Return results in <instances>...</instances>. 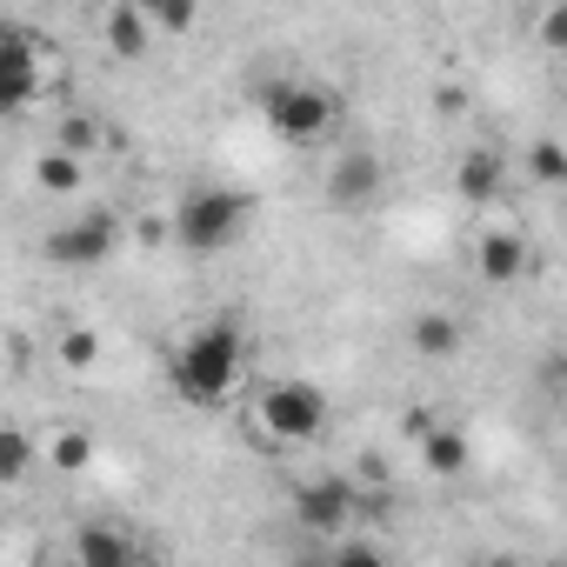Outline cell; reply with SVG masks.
<instances>
[{
  "mask_svg": "<svg viewBox=\"0 0 567 567\" xmlns=\"http://www.w3.org/2000/svg\"><path fill=\"white\" fill-rule=\"evenodd\" d=\"M54 361H61V374H94L101 368V334L94 328H68L61 348H54Z\"/></svg>",
  "mask_w": 567,
  "mask_h": 567,
  "instance_id": "18",
  "label": "cell"
},
{
  "mask_svg": "<svg viewBox=\"0 0 567 567\" xmlns=\"http://www.w3.org/2000/svg\"><path fill=\"white\" fill-rule=\"evenodd\" d=\"M341 560H348V567H354V560H388V554H381V547H374V540H348V547H341Z\"/></svg>",
  "mask_w": 567,
  "mask_h": 567,
  "instance_id": "25",
  "label": "cell"
},
{
  "mask_svg": "<svg viewBox=\"0 0 567 567\" xmlns=\"http://www.w3.org/2000/svg\"><path fill=\"white\" fill-rule=\"evenodd\" d=\"M527 181H534V187H560V181H567V147H560L554 134H540V141L527 147Z\"/></svg>",
  "mask_w": 567,
  "mask_h": 567,
  "instance_id": "20",
  "label": "cell"
},
{
  "mask_svg": "<svg viewBox=\"0 0 567 567\" xmlns=\"http://www.w3.org/2000/svg\"><path fill=\"white\" fill-rule=\"evenodd\" d=\"M474 267H481L487 288H514V280L527 274V240H520V227H487V234L474 240Z\"/></svg>",
  "mask_w": 567,
  "mask_h": 567,
  "instance_id": "9",
  "label": "cell"
},
{
  "mask_svg": "<svg viewBox=\"0 0 567 567\" xmlns=\"http://www.w3.org/2000/svg\"><path fill=\"white\" fill-rule=\"evenodd\" d=\"M34 461H41V441L14 421H0V487H21L34 474Z\"/></svg>",
  "mask_w": 567,
  "mask_h": 567,
  "instance_id": "14",
  "label": "cell"
},
{
  "mask_svg": "<svg viewBox=\"0 0 567 567\" xmlns=\"http://www.w3.org/2000/svg\"><path fill=\"white\" fill-rule=\"evenodd\" d=\"M381 181H388V167H381L374 147H341L334 167H328V207L334 214H354V207H368L381 194Z\"/></svg>",
  "mask_w": 567,
  "mask_h": 567,
  "instance_id": "7",
  "label": "cell"
},
{
  "mask_svg": "<svg viewBox=\"0 0 567 567\" xmlns=\"http://www.w3.org/2000/svg\"><path fill=\"white\" fill-rule=\"evenodd\" d=\"M101 34H107V54L114 61H147V48H154V21L141 8H127V0H114V8H107Z\"/></svg>",
  "mask_w": 567,
  "mask_h": 567,
  "instance_id": "10",
  "label": "cell"
},
{
  "mask_svg": "<svg viewBox=\"0 0 567 567\" xmlns=\"http://www.w3.org/2000/svg\"><path fill=\"white\" fill-rule=\"evenodd\" d=\"M147 21H154V34H187L200 21V0H154Z\"/></svg>",
  "mask_w": 567,
  "mask_h": 567,
  "instance_id": "21",
  "label": "cell"
},
{
  "mask_svg": "<svg viewBox=\"0 0 567 567\" xmlns=\"http://www.w3.org/2000/svg\"><path fill=\"white\" fill-rule=\"evenodd\" d=\"M41 461H48L54 474H81V467L94 461V434H87V427H54V434L41 441Z\"/></svg>",
  "mask_w": 567,
  "mask_h": 567,
  "instance_id": "16",
  "label": "cell"
},
{
  "mask_svg": "<svg viewBox=\"0 0 567 567\" xmlns=\"http://www.w3.org/2000/svg\"><path fill=\"white\" fill-rule=\"evenodd\" d=\"M260 121L274 141H288V147H315L334 134L341 121V101L321 87V81H267L260 87Z\"/></svg>",
  "mask_w": 567,
  "mask_h": 567,
  "instance_id": "3",
  "label": "cell"
},
{
  "mask_svg": "<svg viewBox=\"0 0 567 567\" xmlns=\"http://www.w3.org/2000/svg\"><path fill=\"white\" fill-rule=\"evenodd\" d=\"M61 81H68V61H61V48H54L48 34L0 21V114L34 107V101L54 94Z\"/></svg>",
  "mask_w": 567,
  "mask_h": 567,
  "instance_id": "2",
  "label": "cell"
},
{
  "mask_svg": "<svg viewBox=\"0 0 567 567\" xmlns=\"http://www.w3.org/2000/svg\"><path fill=\"white\" fill-rule=\"evenodd\" d=\"M101 141H107V127H101L94 114H68V121L54 127V147H61V154H74V161H87Z\"/></svg>",
  "mask_w": 567,
  "mask_h": 567,
  "instance_id": "19",
  "label": "cell"
},
{
  "mask_svg": "<svg viewBox=\"0 0 567 567\" xmlns=\"http://www.w3.org/2000/svg\"><path fill=\"white\" fill-rule=\"evenodd\" d=\"M534 41H540L547 54H560V48H567V8H560V0H554V8L534 21Z\"/></svg>",
  "mask_w": 567,
  "mask_h": 567,
  "instance_id": "22",
  "label": "cell"
},
{
  "mask_svg": "<svg viewBox=\"0 0 567 567\" xmlns=\"http://www.w3.org/2000/svg\"><path fill=\"white\" fill-rule=\"evenodd\" d=\"M295 514H301V527L334 534V527H348V520L361 514V487H354V481H341V474L301 481V487H295Z\"/></svg>",
  "mask_w": 567,
  "mask_h": 567,
  "instance_id": "8",
  "label": "cell"
},
{
  "mask_svg": "<svg viewBox=\"0 0 567 567\" xmlns=\"http://www.w3.org/2000/svg\"><path fill=\"white\" fill-rule=\"evenodd\" d=\"M247 368V334L234 321H207L174 348V394L194 408H220Z\"/></svg>",
  "mask_w": 567,
  "mask_h": 567,
  "instance_id": "1",
  "label": "cell"
},
{
  "mask_svg": "<svg viewBox=\"0 0 567 567\" xmlns=\"http://www.w3.org/2000/svg\"><path fill=\"white\" fill-rule=\"evenodd\" d=\"M408 341H414V354H421V361H454V354H461V341H467V328H461L454 315H421Z\"/></svg>",
  "mask_w": 567,
  "mask_h": 567,
  "instance_id": "13",
  "label": "cell"
},
{
  "mask_svg": "<svg viewBox=\"0 0 567 567\" xmlns=\"http://www.w3.org/2000/svg\"><path fill=\"white\" fill-rule=\"evenodd\" d=\"M254 421H260V434H267L274 447H315V441L328 434V394H321L315 381H301V374L267 381V388L254 394Z\"/></svg>",
  "mask_w": 567,
  "mask_h": 567,
  "instance_id": "4",
  "label": "cell"
},
{
  "mask_svg": "<svg viewBox=\"0 0 567 567\" xmlns=\"http://www.w3.org/2000/svg\"><path fill=\"white\" fill-rule=\"evenodd\" d=\"M247 214H254V200L247 194H227V187H200V194H187L181 207H174V240L187 247V254H220L240 227H247Z\"/></svg>",
  "mask_w": 567,
  "mask_h": 567,
  "instance_id": "5",
  "label": "cell"
},
{
  "mask_svg": "<svg viewBox=\"0 0 567 567\" xmlns=\"http://www.w3.org/2000/svg\"><path fill=\"white\" fill-rule=\"evenodd\" d=\"M414 447H421V467H427L434 481H454V474H461V467L474 461L467 434H461V427H441V421H434V427H427V434H421Z\"/></svg>",
  "mask_w": 567,
  "mask_h": 567,
  "instance_id": "11",
  "label": "cell"
},
{
  "mask_svg": "<svg viewBox=\"0 0 567 567\" xmlns=\"http://www.w3.org/2000/svg\"><path fill=\"white\" fill-rule=\"evenodd\" d=\"M74 560H87V567H127L134 560V540L114 534V527H81L74 534Z\"/></svg>",
  "mask_w": 567,
  "mask_h": 567,
  "instance_id": "17",
  "label": "cell"
},
{
  "mask_svg": "<svg viewBox=\"0 0 567 567\" xmlns=\"http://www.w3.org/2000/svg\"><path fill=\"white\" fill-rule=\"evenodd\" d=\"M34 187H41V194H81V187H87V161L48 147V154H34Z\"/></svg>",
  "mask_w": 567,
  "mask_h": 567,
  "instance_id": "15",
  "label": "cell"
},
{
  "mask_svg": "<svg viewBox=\"0 0 567 567\" xmlns=\"http://www.w3.org/2000/svg\"><path fill=\"white\" fill-rule=\"evenodd\" d=\"M167 234H174V227H167L161 214H147V220H134V240H141V247H161Z\"/></svg>",
  "mask_w": 567,
  "mask_h": 567,
  "instance_id": "23",
  "label": "cell"
},
{
  "mask_svg": "<svg viewBox=\"0 0 567 567\" xmlns=\"http://www.w3.org/2000/svg\"><path fill=\"white\" fill-rule=\"evenodd\" d=\"M427 427H434V414H427V408H408V414H401V434H408V441H421Z\"/></svg>",
  "mask_w": 567,
  "mask_h": 567,
  "instance_id": "24",
  "label": "cell"
},
{
  "mask_svg": "<svg viewBox=\"0 0 567 567\" xmlns=\"http://www.w3.org/2000/svg\"><path fill=\"white\" fill-rule=\"evenodd\" d=\"M114 247H121V220L101 214V207L48 234V260L54 267H101V260H114Z\"/></svg>",
  "mask_w": 567,
  "mask_h": 567,
  "instance_id": "6",
  "label": "cell"
},
{
  "mask_svg": "<svg viewBox=\"0 0 567 567\" xmlns=\"http://www.w3.org/2000/svg\"><path fill=\"white\" fill-rule=\"evenodd\" d=\"M501 181H507V161H501L494 147H474V154H461V167H454L461 200H494V194H501Z\"/></svg>",
  "mask_w": 567,
  "mask_h": 567,
  "instance_id": "12",
  "label": "cell"
}]
</instances>
